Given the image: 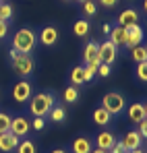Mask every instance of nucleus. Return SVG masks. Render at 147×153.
Instances as JSON below:
<instances>
[{
    "label": "nucleus",
    "instance_id": "f257e3e1",
    "mask_svg": "<svg viewBox=\"0 0 147 153\" xmlns=\"http://www.w3.org/2000/svg\"><path fill=\"white\" fill-rule=\"evenodd\" d=\"M56 103V95L52 91H44V93H35L33 97H29V112L33 114V118H46L50 110Z\"/></svg>",
    "mask_w": 147,
    "mask_h": 153
},
{
    "label": "nucleus",
    "instance_id": "f03ea898",
    "mask_svg": "<svg viewBox=\"0 0 147 153\" xmlns=\"http://www.w3.org/2000/svg\"><path fill=\"white\" fill-rule=\"evenodd\" d=\"M10 44H13V50H17L19 54H31L37 48V33L29 27H23L13 35Z\"/></svg>",
    "mask_w": 147,
    "mask_h": 153
},
{
    "label": "nucleus",
    "instance_id": "7ed1b4c3",
    "mask_svg": "<svg viewBox=\"0 0 147 153\" xmlns=\"http://www.w3.org/2000/svg\"><path fill=\"white\" fill-rule=\"evenodd\" d=\"M101 108L114 118V116H120L126 108V100H124L122 93L118 91H108L104 97H101Z\"/></svg>",
    "mask_w": 147,
    "mask_h": 153
},
{
    "label": "nucleus",
    "instance_id": "20e7f679",
    "mask_svg": "<svg viewBox=\"0 0 147 153\" xmlns=\"http://www.w3.org/2000/svg\"><path fill=\"white\" fill-rule=\"evenodd\" d=\"M10 66L19 76H29L35 71V60H33L31 54H19V58H15L10 62Z\"/></svg>",
    "mask_w": 147,
    "mask_h": 153
},
{
    "label": "nucleus",
    "instance_id": "39448f33",
    "mask_svg": "<svg viewBox=\"0 0 147 153\" xmlns=\"http://www.w3.org/2000/svg\"><path fill=\"white\" fill-rule=\"evenodd\" d=\"M98 56H99V62L112 66V64L116 62V58H118V48H116L110 39H106V42L98 44Z\"/></svg>",
    "mask_w": 147,
    "mask_h": 153
},
{
    "label": "nucleus",
    "instance_id": "423d86ee",
    "mask_svg": "<svg viewBox=\"0 0 147 153\" xmlns=\"http://www.w3.org/2000/svg\"><path fill=\"white\" fill-rule=\"evenodd\" d=\"M118 143H120V147H122L124 153H131V151H135V149H139V147H143V139H141V134H139L137 130L124 132Z\"/></svg>",
    "mask_w": 147,
    "mask_h": 153
},
{
    "label": "nucleus",
    "instance_id": "0eeeda50",
    "mask_svg": "<svg viewBox=\"0 0 147 153\" xmlns=\"http://www.w3.org/2000/svg\"><path fill=\"white\" fill-rule=\"evenodd\" d=\"M126 31V42H124V46L128 48V50H133L135 46H139V44H143V37H145V31H143V27L139 25H131L124 29Z\"/></svg>",
    "mask_w": 147,
    "mask_h": 153
},
{
    "label": "nucleus",
    "instance_id": "6e6552de",
    "mask_svg": "<svg viewBox=\"0 0 147 153\" xmlns=\"http://www.w3.org/2000/svg\"><path fill=\"white\" fill-rule=\"evenodd\" d=\"M58 29L54 25H46L42 27V31L37 33V44H42V46H46V48H52V46H56V42H58Z\"/></svg>",
    "mask_w": 147,
    "mask_h": 153
},
{
    "label": "nucleus",
    "instance_id": "1a4fd4ad",
    "mask_svg": "<svg viewBox=\"0 0 147 153\" xmlns=\"http://www.w3.org/2000/svg\"><path fill=\"white\" fill-rule=\"evenodd\" d=\"M31 91H33L31 83H29L27 79H23V81L15 83V87H13V97H15V102H17V103H25V102H29Z\"/></svg>",
    "mask_w": 147,
    "mask_h": 153
},
{
    "label": "nucleus",
    "instance_id": "9d476101",
    "mask_svg": "<svg viewBox=\"0 0 147 153\" xmlns=\"http://www.w3.org/2000/svg\"><path fill=\"white\" fill-rule=\"evenodd\" d=\"M10 132L15 134V137H27L29 132H31V120H27L25 116H15L13 120H10Z\"/></svg>",
    "mask_w": 147,
    "mask_h": 153
},
{
    "label": "nucleus",
    "instance_id": "9b49d317",
    "mask_svg": "<svg viewBox=\"0 0 147 153\" xmlns=\"http://www.w3.org/2000/svg\"><path fill=\"white\" fill-rule=\"evenodd\" d=\"M126 114H128V120H131L133 124H139V122L147 120V108H145V103H143V102L131 103L128 110H126Z\"/></svg>",
    "mask_w": 147,
    "mask_h": 153
},
{
    "label": "nucleus",
    "instance_id": "f8f14e48",
    "mask_svg": "<svg viewBox=\"0 0 147 153\" xmlns=\"http://www.w3.org/2000/svg\"><path fill=\"white\" fill-rule=\"evenodd\" d=\"M139 21H141V17H139V10H135V8H124L118 15V25L124 27V29L131 25H137Z\"/></svg>",
    "mask_w": 147,
    "mask_h": 153
},
{
    "label": "nucleus",
    "instance_id": "ddd939ff",
    "mask_svg": "<svg viewBox=\"0 0 147 153\" xmlns=\"http://www.w3.org/2000/svg\"><path fill=\"white\" fill-rule=\"evenodd\" d=\"M19 145V137H15L10 130L0 134V151L2 153H13Z\"/></svg>",
    "mask_w": 147,
    "mask_h": 153
},
{
    "label": "nucleus",
    "instance_id": "4468645a",
    "mask_svg": "<svg viewBox=\"0 0 147 153\" xmlns=\"http://www.w3.org/2000/svg\"><path fill=\"white\" fill-rule=\"evenodd\" d=\"M114 143H116V134L110 132V130H104V132H99L98 137H96V147H99V149L110 151L114 147Z\"/></svg>",
    "mask_w": 147,
    "mask_h": 153
},
{
    "label": "nucleus",
    "instance_id": "2eb2a0df",
    "mask_svg": "<svg viewBox=\"0 0 147 153\" xmlns=\"http://www.w3.org/2000/svg\"><path fill=\"white\" fill-rule=\"evenodd\" d=\"M91 149H93V143H91V139L85 137V134L77 137L73 141V145H71V153H89Z\"/></svg>",
    "mask_w": 147,
    "mask_h": 153
},
{
    "label": "nucleus",
    "instance_id": "dca6fc26",
    "mask_svg": "<svg viewBox=\"0 0 147 153\" xmlns=\"http://www.w3.org/2000/svg\"><path fill=\"white\" fill-rule=\"evenodd\" d=\"M108 39H110L116 48L124 46V42H126V31H124V27H120V25L112 27V31L108 33Z\"/></svg>",
    "mask_w": 147,
    "mask_h": 153
},
{
    "label": "nucleus",
    "instance_id": "f3484780",
    "mask_svg": "<svg viewBox=\"0 0 147 153\" xmlns=\"http://www.w3.org/2000/svg\"><path fill=\"white\" fill-rule=\"evenodd\" d=\"M83 62L89 64V62H99V56H98V44L96 42H89L83 50Z\"/></svg>",
    "mask_w": 147,
    "mask_h": 153
},
{
    "label": "nucleus",
    "instance_id": "a211bd4d",
    "mask_svg": "<svg viewBox=\"0 0 147 153\" xmlns=\"http://www.w3.org/2000/svg\"><path fill=\"white\" fill-rule=\"evenodd\" d=\"M50 120L54 122V124H62L64 120H66V110H64V105H60V103H54V108L50 110Z\"/></svg>",
    "mask_w": 147,
    "mask_h": 153
},
{
    "label": "nucleus",
    "instance_id": "6ab92c4d",
    "mask_svg": "<svg viewBox=\"0 0 147 153\" xmlns=\"http://www.w3.org/2000/svg\"><path fill=\"white\" fill-rule=\"evenodd\" d=\"M93 122H96V124H99V126H108V124L112 122V116H110V114H108V112L99 105V108H96V110H93Z\"/></svg>",
    "mask_w": 147,
    "mask_h": 153
},
{
    "label": "nucleus",
    "instance_id": "aec40b11",
    "mask_svg": "<svg viewBox=\"0 0 147 153\" xmlns=\"http://www.w3.org/2000/svg\"><path fill=\"white\" fill-rule=\"evenodd\" d=\"M73 33L77 35V37H85V35L89 33V21H85V19H79V21H75Z\"/></svg>",
    "mask_w": 147,
    "mask_h": 153
},
{
    "label": "nucleus",
    "instance_id": "412c9836",
    "mask_svg": "<svg viewBox=\"0 0 147 153\" xmlns=\"http://www.w3.org/2000/svg\"><path fill=\"white\" fill-rule=\"evenodd\" d=\"M83 83H85V79H83V64H77L73 71H71V85L73 87H79Z\"/></svg>",
    "mask_w": 147,
    "mask_h": 153
},
{
    "label": "nucleus",
    "instance_id": "4be33fe9",
    "mask_svg": "<svg viewBox=\"0 0 147 153\" xmlns=\"http://www.w3.org/2000/svg\"><path fill=\"white\" fill-rule=\"evenodd\" d=\"M131 56H133V60L139 64V62H147V50L143 44H139V46H135L133 50H131Z\"/></svg>",
    "mask_w": 147,
    "mask_h": 153
},
{
    "label": "nucleus",
    "instance_id": "5701e85b",
    "mask_svg": "<svg viewBox=\"0 0 147 153\" xmlns=\"http://www.w3.org/2000/svg\"><path fill=\"white\" fill-rule=\"evenodd\" d=\"M15 151L17 153H37V147H35V143L31 139H25V141H19Z\"/></svg>",
    "mask_w": 147,
    "mask_h": 153
},
{
    "label": "nucleus",
    "instance_id": "b1692460",
    "mask_svg": "<svg viewBox=\"0 0 147 153\" xmlns=\"http://www.w3.org/2000/svg\"><path fill=\"white\" fill-rule=\"evenodd\" d=\"M62 97H64V102H66V103H75L77 100H79V89L73 87V85H71V87H66V89H64V93H62Z\"/></svg>",
    "mask_w": 147,
    "mask_h": 153
},
{
    "label": "nucleus",
    "instance_id": "393cba45",
    "mask_svg": "<svg viewBox=\"0 0 147 153\" xmlns=\"http://www.w3.org/2000/svg\"><path fill=\"white\" fill-rule=\"evenodd\" d=\"M13 19V6L10 4H6V2H2L0 4V21H10Z\"/></svg>",
    "mask_w": 147,
    "mask_h": 153
},
{
    "label": "nucleus",
    "instance_id": "a878e982",
    "mask_svg": "<svg viewBox=\"0 0 147 153\" xmlns=\"http://www.w3.org/2000/svg\"><path fill=\"white\" fill-rule=\"evenodd\" d=\"M10 120H13V116H8L6 112H0V134L10 130Z\"/></svg>",
    "mask_w": 147,
    "mask_h": 153
},
{
    "label": "nucleus",
    "instance_id": "bb28decb",
    "mask_svg": "<svg viewBox=\"0 0 147 153\" xmlns=\"http://www.w3.org/2000/svg\"><path fill=\"white\" fill-rule=\"evenodd\" d=\"M96 13H98V6H96V2H93V0L83 2V15H85V17H93Z\"/></svg>",
    "mask_w": 147,
    "mask_h": 153
},
{
    "label": "nucleus",
    "instance_id": "cd10ccee",
    "mask_svg": "<svg viewBox=\"0 0 147 153\" xmlns=\"http://www.w3.org/2000/svg\"><path fill=\"white\" fill-rule=\"evenodd\" d=\"M137 76H139V81H147V62H139L137 64Z\"/></svg>",
    "mask_w": 147,
    "mask_h": 153
},
{
    "label": "nucleus",
    "instance_id": "c85d7f7f",
    "mask_svg": "<svg viewBox=\"0 0 147 153\" xmlns=\"http://www.w3.org/2000/svg\"><path fill=\"white\" fill-rule=\"evenodd\" d=\"M110 73H112V66H110V64H104V62H99L98 75H99V76H110Z\"/></svg>",
    "mask_w": 147,
    "mask_h": 153
},
{
    "label": "nucleus",
    "instance_id": "c756f323",
    "mask_svg": "<svg viewBox=\"0 0 147 153\" xmlns=\"http://www.w3.org/2000/svg\"><path fill=\"white\" fill-rule=\"evenodd\" d=\"M44 126H46V118H33V122H31L33 130H44Z\"/></svg>",
    "mask_w": 147,
    "mask_h": 153
},
{
    "label": "nucleus",
    "instance_id": "7c9ffc66",
    "mask_svg": "<svg viewBox=\"0 0 147 153\" xmlns=\"http://www.w3.org/2000/svg\"><path fill=\"white\" fill-rule=\"evenodd\" d=\"M137 126H139V130H137V132H139V134H141V139L145 141V139H147V120H143V122H139Z\"/></svg>",
    "mask_w": 147,
    "mask_h": 153
},
{
    "label": "nucleus",
    "instance_id": "2f4dec72",
    "mask_svg": "<svg viewBox=\"0 0 147 153\" xmlns=\"http://www.w3.org/2000/svg\"><path fill=\"white\" fill-rule=\"evenodd\" d=\"M99 4H101L104 8H114V6L118 4V0H99Z\"/></svg>",
    "mask_w": 147,
    "mask_h": 153
},
{
    "label": "nucleus",
    "instance_id": "473e14b6",
    "mask_svg": "<svg viewBox=\"0 0 147 153\" xmlns=\"http://www.w3.org/2000/svg\"><path fill=\"white\" fill-rule=\"evenodd\" d=\"M6 33H8V23L6 21H0V39L6 37Z\"/></svg>",
    "mask_w": 147,
    "mask_h": 153
},
{
    "label": "nucleus",
    "instance_id": "72a5a7b5",
    "mask_svg": "<svg viewBox=\"0 0 147 153\" xmlns=\"http://www.w3.org/2000/svg\"><path fill=\"white\" fill-rule=\"evenodd\" d=\"M15 58H19V52H17V50H13V48H10V52H8V60L13 62Z\"/></svg>",
    "mask_w": 147,
    "mask_h": 153
},
{
    "label": "nucleus",
    "instance_id": "f704fd0d",
    "mask_svg": "<svg viewBox=\"0 0 147 153\" xmlns=\"http://www.w3.org/2000/svg\"><path fill=\"white\" fill-rule=\"evenodd\" d=\"M101 31H104V35H108V33H110V31H112V25H108V23H106V25H104V29H101Z\"/></svg>",
    "mask_w": 147,
    "mask_h": 153
},
{
    "label": "nucleus",
    "instance_id": "c9c22d12",
    "mask_svg": "<svg viewBox=\"0 0 147 153\" xmlns=\"http://www.w3.org/2000/svg\"><path fill=\"white\" fill-rule=\"evenodd\" d=\"M89 153H108V151H106V149H99V147H93Z\"/></svg>",
    "mask_w": 147,
    "mask_h": 153
},
{
    "label": "nucleus",
    "instance_id": "e433bc0d",
    "mask_svg": "<svg viewBox=\"0 0 147 153\" xmlns=\"http://www.w3.org/2000/svg\"><path fill=\"white\" fill-rule=\"evenodd\" d=\"M50 153H66V149H60L58 147V149H54V151H50Z\"/></svg>",
    "mask_w": 147,
    "mask_h": 153
},
{
    "label": "nucleus",
    "instance_id": "4c0bfd02",
    "mask_svg": "<svg viewBox=\"0 0 147 153\" xmlns=\"http://www.w3.org/2000/svg\"><path fill=\"white\" fill-rule=\"evenodd\" d=\"M131 153H145V149H143V147H139V149H135V151H131Z\"/></svg>",
    "mask_w": 147,
    "mask_h": 153
},
{
    "label": "nucleus",
    "instance_id": "58836bf2",
    "mask_svg": "<svg viewBox=\"0 0 147 153\" xmlns=\"http://www.w3.org/2000/svg\"><path fill=\"white\" fill-rule=\"evenodd\" d=\"M77 2H81V4H83V2H89V0H77Z\"/></svg>",
    "mask_w": 147,
    "mask_h": 153
},
{
    "label": "nucleus",
    "instance_id": "ea45409f",
    "mask_svg": "<svg viewBox=\"0 0 147 153\" xmlns=\"http://www.w3.org/2000/svg\"><path fill=\"white\" fill-rule=\"evenodd\" d=\"M62 2H69V0H62Z\"/></svg>",
    "mask_w": 147,
    "mask_h": 153
},
{
    "label": "nucleus",
    "instance_id": "a19ab883",
    "mask_svg": "<svg viewBox=\"0 0 147 153\" xmlns=\"http://www.w3.org/2000/svg\"><path fill=\"white\" fill-rule=\"evenodd\" d=\"M0 4H2V0H0Z\"/></svg>",
    "mask_w": 147,
    "mask_h": 153
},
{
    "label": "nucleus",
    "instance_id": "79ce46f5",
    "mask_svg": "<svg viewBox=\"0 0 147 153\" xmlns=\"http://www.w3.org/2000/svg\"><path fill=\"white\" fill-rule=\"evenodd\" d=\"M120 153H124V151H120Z\"/></svg>",
    "mask_w": 147,
    "mask_h": 153
}]
</instances>
